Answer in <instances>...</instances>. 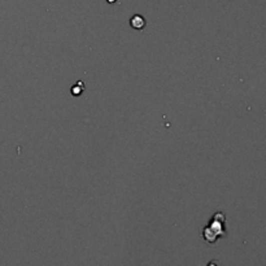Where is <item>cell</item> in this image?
<instances>
[{"label": "cell", "instance_id": "obj_1", "mask_svg": "<svg viewBox=\"0 0 266 266\" xmlns=\"http://www.w3.org/2000/svg\"><path fill=\"white\" fill-rule=\"evenodd\" d=\"M203 238L209 244L215 243L219 238H225L226 231V215L225 213L217 212L213 214L208 225L203 228Z\"/></svg>", "mask_w": 266, "mask_h": 266}, {"label": "cell", "instance_id": "obj_2", "mask_svg": "<svg viewBox=\"0 0 266 266\" xmlns=\"http://www.w3.org/2000/svg\"><path fill=\"white\" fill-rule=\"evenodd\" d=\"M147 21L146 19L140 15H134L133 17L130 19V26L135 30H143V29L146 28Z\"/></svg>", "mask_w": 266, "mask_h": 266}, {"label": "cell", "instance_id": "obj_3", "mask_svg": "<svg viewBox=\"0 0 266 266\" xmlns=\"http://www.w3.org/2000/svg\"><path fill=\"white\" fill-rule=\"evenodd\" d=\"M83 89H85V86H83V82H82V81H80V82L77 83L76 86H73V87H72V94H73L74 96L81 95V94H82V91H83Z\"/></svg>", "mask_w": 266, "mask_h": 266}, {"label": "cell", "instance_id": "obj_4", "mask_svg": "<svg viewBox=\"0 0 266 266\" xmlns=\"http://www.w3.org/2000/svg\"><path fill=\"white\" fill-rule=\"evenodd\" d=\"M208 266H219V263H218V261H217V260H213V261H210L209 265H208Z\"/></svg>", "mask_w": 266, "mask_h": 266}, {"label": "cell", "instance_id": "obj_5", "mask_svg": "<svg viewBox=\"0 0 266 266\" xmlns=\"http://www.w3.org/2000/svg\"><path fill=\"white\" fill-rule=\"evenodd\" d=\"M108 3H111V4H113V3H116V2H117V0H107Z\"/></svg>", "mask_w": 266, "mask_h": 266}]
</instances>
